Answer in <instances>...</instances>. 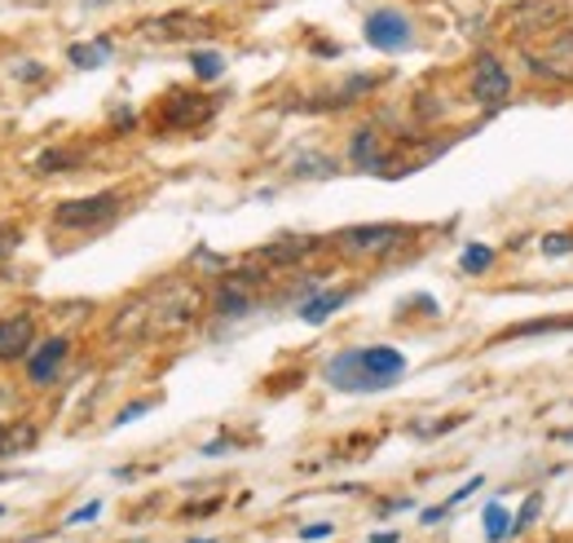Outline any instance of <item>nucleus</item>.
Segmentation results:
<instances>
[{
  "instance_id": "nucleus-1",
  "label": "nucleus",
  "mask_w": 573,
  "mask_h": 543,
  "mask_svg": "<svg viewBox=\"0 0 573 543\" xmlns=\"http://www.w3.org/2000/svg\"><path fill=\"white\" fill-rule=\"evenodd\" d=\"M326 385L340 394H384L406 376V354L393 345H366V349H344L322 367Z\"/></svg>"
},
{
  "instance_id": "nucleus-2",
  "label": "nucleus",
  "mask_w": 573,
  "mask_h": 543,
  "mask_svg": "<svg viewBox=\"0 0 573 543\" xmlns=\"http://www.w3.org/2000/svg\"><path fill=\"white\" fill-rule=\"evenodd\" d=\"M539 44H525V62L534 75L556 80V84H573V31L556 27V31H534Z\"/></svg>"
},
{
  "instance_id": "nucleus-3",
  "label": "nucleus",
  "mask_w": 573,
  "mask_h": 543,
  "mask_svg": "<svg viewBox=\"0 0 573 543\" xmlns=\"http://www.w3.org/2000/svg\"><path fill=\"white\" fill-rule=\"evenodd\" d=\"M415 239V230H406V226H348V230H340L335 234V243L348 252V257H393V252H402L406 243Z\"/></svg>"
},
{
  "instance_id": "nucleus-4",
  "label": "nucleus",
  "mask_w": 573,
  "mask_h": 543,
  "mask_svg": "<svg viewBox=\"0 0 573 543\" xmlns=\"http://www.w3.org/2000/svg\"><path fill=\"white\" fill-rule=\"evenodd\" d=\"M362 35H366V44H371V49H379V53H402V49H410V44H415L410 18H406V13H397V9H375V13L366 18Z\"/></svg>"
},
{
  "instance_id": "nucleus-5",
  "label": "nucleus",
  "mask_w": 573,
  "mask_h": 543,
  "mask_svg": "<svg viewBox=\"0 0 573 543\" xmlns=\"http://www.w3.org/2000/svg\"><path fill=\"white\" fill-rule=\"evenodd\" d=\"M119 212V199L115 195H88V199H66L53 208V226L62 230H88V226H102Z\"/></svg>"
},
{
  "instance_id": "nucleus-6",
  "label": "nucleus",
  "mask_w": 573,
  "mask_h": 543,
  "mask_svg": "<svg viewBox=\"0 0 573 543\" xmlns=\"http://www.w3.org/2000/svg\"><path fill=\"white\" fill-rule=\"evenodd\" d=\"M472 97L481 106H503L512 97V75L503 71L499 58H490V53L477 58V66H472Z\"/></svg>"
},
{
  "instance_id": "nucleus-7",
  "label": "nucleus",
  "mask_w": 573,
  "mask_h": 543,
  "mask_svg": "<svg viewBox=\"0 0 573 543\" xmlns=\"http://www.w3.org/2000/svg\"><path fill=\"white\" fill-rule=\"evenodd\" d=\"M66 354H71V341L66 336H49L35 354H27V380L31 385H53L58 380V372H62V363H66Z\"/></svg>"
},
{
  "instance_id": "nucleus-8",
  "label": "nucleus",
  "mask_w": 573,
  "mask_h": 543,
  "mask_svg": "<svg viewBox=\"0 0 573 543\" xmlns=\"http://www.w3.org/2000/svg\"><path fill=\"white\" fill-rule=\"evenodd\" d=\"M31 341H35V323L27 314H9L0 319V363H18L31 354Z\"/></svg>"
},
{
  "instance_id": "nucleus-9",
  "label": "nucleus",
  "mask_w": 573,
  "mask_h": 543,
  "mask_svg": "<svg viewBox=\"0 0 573 543\" xmlns=\"http://www.w3.org/2000/svg\"><path fill=\"white\" fill-rule=\"evenodd\" d=\"M208 22L195 18V13H168V18H155V22H142V35L146 40H186L195 31H204Z\"/></svg>"
},
{
  "instance_id": "nucleus-10",
  "label": "nucleus",
  "mask_w": 573,
  "mask_h": 543,
  "mask_svg": "<svg viewBox=\"0 0 573 543\" xmlns=\"http://www.w3.org/2000/svg\"><path fill=\"white\" fill-rule=\"evenodd\" d=\"M252 305V279H230V283H221V292H217V314L221 319H235V314H243Z\"/></svg>"
},
{
  "instance_id": "nucleus-11",
  "label": "nucleus",
  "mask_w": 573,
  "mask_h": 543,
  "mask_svg": "<svg viewBox=\"0 0 573 543\" xmlns=\"http://www.w3.org/2000/svg\"><path fill=\"white\" fill-rule=\"evenodd\" d=\"M573 314H561V319H534V323H517L508 327L499 341H530V336H548V332H570Z\"/></svg>"
},
{
  "instance_id": "nucleus-12",
  "label": "nucleus",
  "mask_w": 573,
  "mask_h": 543,
  "mask_svg": "<svg viewBox=\"0 0 573 543\" xmlns=\"http://www.w3.org/2000/svg\"><path fill=\"white\" fill-rule=\"evenodd\" d=\"M344 301H348V292H317V296H309V301L300 305V319H304V323H322V319L335 314Z\"/></svg>"
},
{
  "instance_id": "nucleus-13",
  "label": "nucleus",
  "mask_w": 573,
  "mask_h": 543,
  "mask_svg": "<svg viewBox=\"0 0 573 543\" xmlns=\"http://www.w3.org/2000/svg\"><path fill=\"white\" fill-rule=\"evenodd\" d=\"M66 58H71L75 66H84V71H88V66H102V62L111 58V44H106V40H97V44H71V49H66Z\"/></svg>"
},
{
  "instance_id": "nucleus-14",
  "label": "nucleus",
  "mask_w": 573,
  "mask_h": 543,
  "mask_svg": "<svg viewBox=\"0 0 573 543\" xmlns=\"http://www.w3.org/2000/svg\"><path fill=\"white\" fill-rule=\"evenodd\" d=\"M309 252H313V243H309V239H295V243H270V248H261V257H265V261H274V265L300 261V257H309Z\"/></svg>"
},
{
  "instance_id": "nucleus-15",
  "label": "nucleus",
  "mask_w": 573,
  "mask_h": 543,
  "mask_svg": "<svg viewBox=\"0 0 573 543\" xmlns=\"http://www.w3.org/2000/svg\"><path fill=\"white\" fill-rule=\"evenodd\" d=\"M190 66H195V75H199V80H221V71H226V58H221V53H212V49H195Z\"/></svg>"
},
{
  "instance_id": "nucleus-16",
  "label": "nucleus",
  "mask_w": 573,
  "mask_h": 543,
  "mask_svg": "<svg viewBox=\"0 0 573 543\" xmlns=\"http://www.w3.org/2000/svg\"><path fill=\"white\" fill-rule=\"evenodd\" d=\"M35 442V429L31 425H18V429H0V456H18Z\"/></svg>"
},
{
  "instance_id": "nucleus-17",
  "label": "nucleus",
  "mask_w": 573,
  "mask_h": 543,
  "mask_svg": "<svg viewBox=\"0 0 573 543\" xmlns=\"http://www.w3.org/2000/svg\"><path fill=\"white\" fill-rule=\"evenodd\" d=\"M459 265H463L468 274H486V270L494 265V248H486V243H472V248L459 257Z\"/></svg>"
},
{
  "instance_id": "nucleus-18",
  "label": "nucleus",
  "mask_w": 573,
  "mask_h": 543,
  "mask_svg": "<svg viewBox=\"0 0 573 543\" xmlns=\"http://www.w3.org/2000/svg\"><path fill=\"white\" fill-rule=\"evenodd\" d=\"M508 535H512V522H508V513H503L499 504H490V509H486V540L503 543Z\"/></svg>"
},
{
  "instance_id": "nucleus-19",
  "label": "nucleus",
  "mask_w": 573,
  "mask_h": 543,
  "mask_svg": "<svg viewBox=\"0 0 573 543\" xmlns=\"http://www.w3.org/2000/svg\"><path fill=\"white\" fill-rule=\"evenodd\" d=\"M539 509H543V500H539V495H530V500H525V509H521V513H517V522H512V535H525V531L534 526Z\"/></svg>"
},
{
  "instance_id": "nucleus-20",
  "label": "nucleus",
  "mask_w": 573,
  "mask_h": 543,
  "mask_svg": "<svg viewBox=\"0 0 573 543\" xmlns=\"http://www.w3.org/2000/svg\"><path fill=\"white\" fill-rule=\"evenodd\" d=\"M543 252H548V257H570L573 234H548V239H543Z\"/></svg>"
},
{
  "instance_id": "nucleus-21",
  "label": "nucleus",
  "mask_w": 573,
  "mask_h": 543,
  "mask_svg": "<svg viewBox=\"0 0 573 543\" xmlns=\"http://www.w3.org/2000/svg\"><path fill=\"white\" fill-rule=\"evenodd\" d=\"M472 491H481V478H472V482H463V487H459V491H455V495H450V500H446L441 509H455V504H463V500H468Z\"/></svg>"
},
{
  "instance_id": "nucleus-22",
  "label": "nucleus",
  "mask_w": 573,
  "mask_h": 543,
  "mask_svg": "<svg viewBox=\"0 0 573 543\" xmlns=\"http://www.w3.org/2000/svg\"><path fill=\"white\" fill-rule=\"evenodd\" d=\"M97 513H102V504H97V500H93V504H84V509H75V513H71V518H66V526H80V522H93V518H97Z\"/></svg>"
},
{
  "instance_id": "nucleus-23",
  "label": "nucleus",
  "mask_w": 573,
  "mask_h": 543,
  "mask_svg": "<svg viewBox=\"0 0 573 543\" xmlns=\"http://www.w3.org/2000/svg\"><path fill=\"white\" fill-rule=\"evenodd\" d=\"M331 531H335V526H331V522H313V526H304V531H300V540H326V535H331Z\"/></svg>"
},
{
  "instance_id": "nucleus-24",
  "label": "nucleus",
  "mask_w": 573,
  "mask_h": 543,
  "mask_svg": "<svg viewBox=\"0 0 573 543\" xmlns=\"http://www.w3.org/2000/svg\"><path fill=\"white\" fill-rule=\"evenodd\" d=\"M150 407H155V403H133V407H124V411H119V420H115V425H128V420H137V416H146Z\"/></svg>"
},
{
  "instance_id": "nucleus-25",
  "label": "nucleus",
  "mask_w": 573,
  "mask_h": 543,
  "mask_svg": "<svg viewBox=\"0 0 573 543\" xmlns=\"http://www.w3.org/2000/svg\"><path fill=\"white\" fill-rule=\"evenodd\" d=\"M13 243H18V230H0V257H4Z\"/></svg>"
},
{
  "instance_id": "nucleus-26",
  "label": "nucleus",
  "mask_w": 573,
  "mask_h": 543,
  "mask_svg": "<svg viewBox=\"0 0 573 543\" xmlns=\"http://www.w3.org/2000/svg\"><path fill=\"white\" fill-rule=\"evenodd\" d=\"M190 543H212V540H190Z\"/></svg>"
},
{
  "instance_id": "nucleus-27",
  "label": "nucleus",
  "mask_w": 573,
  "mask_h": 543,
  "mask_svg": "<svg viewBox=\"0 0 573 543\" xmlns=\"http://www.w3.org/2000/svg\"><path fill=\"white\" fill-rule=\"evenodd\" d=\"M0 513H4V509H0Z\"/></svg>"
},
{
  "instance_id": "nucleus-28",
  "label": "nucleus",
  "mask_w": 573,
  "mask_h": 543,
  "mask_svg": "<svg viewBox=\"0 0 573 543\" xmlns=\"http://www.w3.org/2000/svg\"><path fill=\"white\" fill-rule=\"evenodd\" d=\"M0 429H4V425H0Z\"/></svg>"
}]
</instances>
